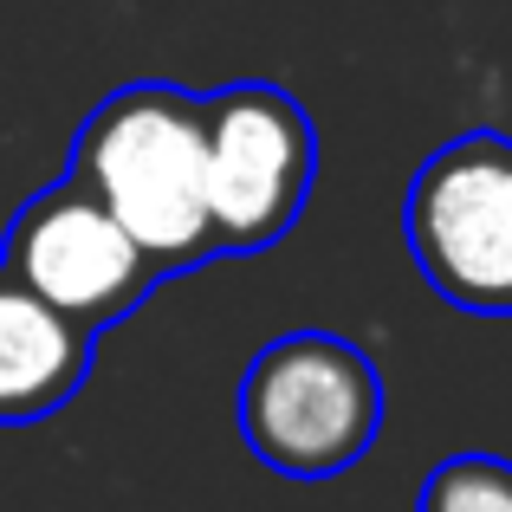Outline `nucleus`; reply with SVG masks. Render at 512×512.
Here are the masks:
<instances>
[{
  "label": "nucleus",
  "mask_w": 512,
  "mask_h": 512,
  "mask_svg": "<svg viewBox=\"0 0 512 512\" xmlns=\"http://www.w3.org/2000/svg\"><path fill=\"white\" fill-rule=\"evenodd\" d=\"M72 182L104 201L117 227L150 253L156 273L221 260L201 188V98L163 78L111 91L72 137Z\"/></svg>",
  "instance_id": "1"
},
{
  "label": "nucleus",
  "mask_w": 512,
  "mask_h": 512,
  "mask_svg": "<svg viewBox=\"0 0 512 512\" xmlns=\"http://www.w3.org/2000/svg\"><path fill=\"white\" fill-rule=\"evenodd\" d=\"M234 422L286 480H331L370 454L383 428V376L338 331H286L240 370Z\"/></svg>",
  "instance_id": "2"
},
{
  "label": "nucleus",
  "mask_w": 512,
  "mask_h": 512,
  "mask_svg": "<svg viewBox=\"0 0 512 512\" xmlns=\"http://www.w3.org/2000/svg\"><path fill=\"white\" fill-rule=\"evenodd\" d=\"M318 182V130L292 91L240 78L201 98V188L221 260L266 253L292 234Z\"/></svg>",
  "instance_id": "3"
},
{
  "label": "nucleus",
  "mask_w": 512,
  "mask_h": 512,
  "mask_svg": "<svg viewBox=\"0 0 512 512\" xmlns=\"http://www.w3.org/2000/svg\"><path fill=\"white\" fill-rule=\"evenodd\" d=\"M409 253L448 305L512 318V137L467 130L409 182Z\"/></svg>",
  "instance_id": "4"
},
{
  "label": "nucleus",
  "mask_w": 512,
  "mask_h": 512,
  "mask_svg": "<svg viewBox=\"0 0 512 512\" xmlns=\"http://www.w3.org/2000/svg\"><path fill=\"white\" fill-rule=\"evenodd\" d=\"M0 266L85 331L124 325L156 292V279H163L150 266V253H143L137 240L104 214V201L91 195L85 182H72V175H59V182L39 188L33 201H20L7 240H0Z\"/></svg>",
  "instance_id": "5"
},
{
  "label": "nucleus",
  "mask_w": 512,
  "mask_h": 512,
  "mask_svg": "<svg viewBox=\"0 0 512 512\" xmlns=\"http://www.w3.org/2000/svg\"><path fill=\"white\" fill-rule=\"evenodd\" d=\"M98 331L72 325L59 305L26 292L0 266V428H26L59 415L85 389Z\"/></svg>",
  "instance_id": "6"
},
{
  "label": "nucleus",
  "mask_w": 512,
  "mask_h": 512,
  "mask_svg": "<svg viewBox=\"0 0 512 512\" xmlns=\"http://www.w3.org/2000/svg\"><path fill=\"white\" fill-rule=\"evenodd\" d=\"M415 512H512V461H500V454H454L422 480Z\"/></svg>",
  "instance_id": "7"
}]
</instances>
